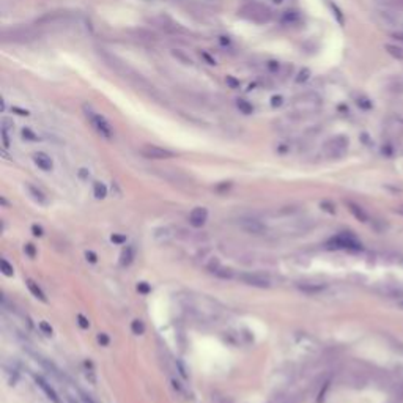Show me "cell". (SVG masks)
Wrapping results in <instances>:
<instances>
[{
	"label": "cell",
	"mask_w": 403,
	"mask_h": 403,
	"mask_svg": "<svg viewBox=\"0 0 403 403\" xmlns=\"http://www.w3.org/2000/svg\"><path fill=\"white\" fill-rule=\"evenodd\" d=\"M35 381H36V384L39 386V388H41V389L44 391V394L47 396V399H51L54 403H60V399H59V396H57V392H55V391L51 388V384H47V381L44 380V378H41V376H35Z\"/></svg>",
	"instance_id": "cell-13"
},
{
	"label": "cell",
	"mask_w": 403,
	"mask_h": 403,
	"mask_svg": "<svg viewBox=\"0 0 403 403\" xmlns=\"http://www.w3.org/2000/svg\"><path fill=\"white\" fill-rule=\"evenodd\" d=\"M239 18H243L249 22L254 24H267L271 21L272 13L269 10V6H267L265 3L260 2H247L238 10Z\"/></svg>",
	"instance_id": "cell-2"
},
{
	"label": "cell",
	"mask_w": 403,
	"mask_h": 403,
	"mask_svg": "<svg viewBox=\"0 0 403 403\" xmlns=\"http://www.w3.org/2000/svg\"><path fill=\"white\" fill-rule=\"evenodd\" d=\"M22 135H24V137H27L29 140H38V137H36L34 133H32L30 130H24V131H22Z\"/></svg>",
	"instance_id": "cell-30"
},
{
	"label": "cell",
	"mask_w": 403,
	"mask_h": 403,
	"mask_svg": "<svg viewBox=\"0 0 403 403\" xmlns=\"http://www.w3.org/2000/svg\"><path fill=\"white\" fill-rule=\"evenodd\" d=\"M0 267H2V272L5 274V276H8V277L13 276V272H14V271H13V267H11V265L8 263L5 259H2V262H0Z\"/></svg>",
	"instance_id": "cell-24"
},
{
	"label": "cell",
	"mask_w": 403,
	"mask_h": 403,
	"mask_svg": "<svg viewBox=\"0 0 403 403\" xmlns=\"http://www.w3.org/2000/svg\"><path fill=\"white\" fill-rule=\"evenodd\" d=\"M93 191H95V197L96 199H104V197H106V194H107L106 186H104L102 183H95Z\"/></svg>",
	"instance_id": "cell-22"
},
{
	"label": "cell",
	"mask_w": 403,
	"mask_h": 403,
	"mask_svg": "<svg viewBox=\"0 0 403 403\" xmlns=\"http://www.w3.org/2000/svg\"><path fill=\"white\" fill-rule=\"evenodd\" d=\"M272 2H274V3H282L284 0H272Z\"/></svg>",
	"instance_id": "cell-42"
},
{
	"label": "cell",
	"mask_w": 403,
	"mask_h": 403,
	"mask_svg": "<svg viewBox=\"0 0 403 403\" xmlns=\"http://www.w3.org/2000/svg\"><path fill=\"white\" fill-rule=\"evenodd\" d=\"M348 206H350V211L358 217L359 221H366L367 219V216L364 214V211H362L361 209V206H358V205H354V203H348Z\"/></svg>",
	"instance_id": "cell-21"
},
{
	"label": "cell",
	"mask_w": 403,
	"mask_h": 403,
	"mask_svg": "<svg viewBox=\"0 0 403 403\" xmlns=\"http://www.w3.org/2000/svg\"><path fill=\"white\" fill-rule=\"evenodd\" d=\"M131 329H133V333L137 334V336L143 334V331H145L143 321H142V320H134V321H133V325H131Z\"/></svg>",
	"instance_id": "cell-23"
},
{
	"label": "cell",
	"mask_w": 403,
	"mask_h": 403,
	"mask_svg": "<svg viewBox=\"0 0 403 403\" xmlns=\"http://www.w3.org/2000/svg\"><path fill=\"white\" fill-rule=\"evenodd\" d=\"M29 191L32 192V194H34L35 200H38V202H44V196H43V192H41V191H38L35 186H29Z\"/></svg>",
	"instance_id": "cell-26"
},
{
	"label": "cell",
	"mask_w": 403,
	"mask_h": 403,
	"mask_svg": "<svg viewBox=\"0 0 403 403\" xmlns=\"http://www.w3.org/2000/svg\"><path fill=\"white\" fill-rule=\"evenodd\" d=\"M77 320H79V325L82 326L84 329H87L88 326H90V321H88L84 315H77Z\"/></svg>",
	"instance_id": "cell-29"
},
{
	"label": "cell",
	"mask_w": 403,
	"mask_h": 403,
	"mask_svg": "<svg viewBox=\"0 0 403 403\" xmlns=\"http://www.w3.org/2000/svg\"><path fill=\"white\" fill-rule=\"evenodd\" d=\"M34 161H35V164L41 168V170H44V172H49V170H52V159L49 158L46 155V153H35L34 155Z\"/></svg>",
	"instance_id": "cell-14"
},
{
	"label": "cell",
	"mask_w": 403,
	"mask_h": 403,
	"mask_svg": "<svg viewBox=\"0 0 403 403\" xmlns=\"http://www.w3.org/2000/svg\"><path fill=\"white\" fill-rule=\"evenodd\" d=\"M238 279L244 284L251 285V287H259V288H268L271 285V282L268 277L262 276V274H252V272H243L239 274Z\"/></svg>",
	"instance_id": "cell-11"
},
{
	"label": "cell",
	"mask_w": 403,
	"mask_h": 403,
	"mask_svg": "<svg viewBox=\"0 0 403 403\" xmlns=\"http://www.w3.org/2000/svg\"><path fill=\"white\" fill-rule=\"evenodd\" d=\"M328 3H329V6H331V10L334 11L333 14L336 16V18H337V21L340 22V24H343V16H342V11L338 10V8H337V6H336V5H334L333 2H329V0H328Z\"/></svg>",
	"instance_id": "cell-25"
},
{
	"label": "cell",
	"mask_w": 403,
	"mask_h": 403,
	"mask_svg": "<svg viewBox=\"0 0 403 403\" xmlns=\"http://www.w3.org/2000/svg\"><path fill=\"white\" fill-rule=\"evenodd\" d=\"M84 114L88 122H90V125L93 126V130L100 135H102L104 139H112V137H114V130H112L110 123L101 114L95 112L90 106H84Z\"/></svg>",
	"instance_id": "cell-4"
},
{
	"label": "cell",
	"mask_w": 403,
	"mask_h": 403,
	"mask_svg": "<svg viewBox=\"0 0 403 403\" xmlns=\"http://www.w3.org/2000/svg\"><path fill=\"white\" fill-rule=\"evenodd\" d=\"M76 16L68 11H52L36 19V26H68L74 22Z\"/></svg>",
	"instance_id": "cell-5"
},
{
	"label": "cell",
	"mask_w": 403,
	"mask_h": 403,
	"mask_svg": "<svg viewBox=\"0 0 403 403\" xmlns=\"http://www.w3.org/2000/svg\"><path fill=\"white\" fill-rule=\"evenodd\" d=\"M112 241H115V243H123L125 238H123V236H115V235H114V236H112Z\"/></svg>",
	"instance_id": "cell-40"
},
{
	"label": "cell",
	"mask_w": 403,
	"mask_h": 403,
	"mask_svg": "<svg viewBox=\"0 0 403 403\" xmlns=\"http://www.w3.org/2000/svg\"><path fill=\"white\" fill-rule=\"evenodd\" d=\"M236 106H238V109L243 112L244 115H251L252 112H254V107H252V104L251 102H247V101H244V100H238L236 101Z\"/></svg>",
	"instance_id": "cell-19"
},
{
	"label": "cell",
	"mask_w": 403,
	"mask_h": 403,
	"mask_svg": "<svg viewBox=\"0 0 403 403\" xmlns=\"http://www.w3.org/2000/svg\"><path fill=\"white\" fill-rule=\"evenodd\" d=\"M206 219H208V211L203 206L194 208L189 214V224L192 225V227H197V229L202 227V225H205Z\"/></svg>",
	"instance_id": "cell-12"
},
{
	"label": "cell",
	"mask_w": 403,
	"mask_h": 403,
	"mask_svg": "<svg viewBox=\"0 0 403 403\" xmlns=\"http://www.w3.org/2000/svg\"><path fill=\"white\" fill-rule=\"evenodd\" d=\"M39 329L46 334V336H52V328L46 323V321H41V325H39Z\"/></svg>",
	"instance_id": "cell-28"
},
{
	"label": "cell",
	"mask_w": 403,
	"mask_h": 403,
	"mask_svg": "<svg viewBox=\"0 0 403 403\" xmlns=\"http://www.w3.org/2000/svg\"><path fill=\"white\" fill-rule=\"evenodd\" d=\"M140 153H142V156L148 158V159H170V158H175L173 151L163 148V147H158V145H145V147L140 148Z\"/></svg>",
	"instance_id": "cell-8"
},
{
	"label": "cell",
	"mask_w": 403,
	"mask_h": 403,
	"mask_svg": "<svg viewBox=\"0 0 403 403\" xmlns=\"http://www.w3.org/2000/svg\"><path fill=\"white\" fill-rule=\"evenodd\" d=\"M309 74H310V71H309V69H302V71H300V74H298V77H296V82H298V84L305 82V80L309 79Z\"/></svg>",
	"instance_id": "cell-27"
},
{
	"label": "cell",
	"mask_w": 403,
	"mask_h": 403,
	"mask_svg": "<svg viewBox=\"0 0 403 403\" xmlns=\"http://www.w3.org/2000/svg\"><path fill=\"white\" fill-rule=\"evenodd\" d=\"M27 287H29L30 292L34 293V296H35V298H38L39 301L46 302V296H44V293L41 292V288H39V287H38V285H36L35 282L32 280V279H29V280H27Z\"/></svg>",
	"instance_id": "cell-15"
},
{
	"label": "cell",
	"mask_w": 403,
	"mask_h": 403,
	"mask_svg": "<svg viewBox=\"0 0 403 403\" xmlns=\"http://www.w3.org/2000/svg\"><path fill=\"white\" fill-rule=\"evenodd\" d=\"M348 148V139L345 135H337L333 137L331 140H328L325 145V151L329 156H340Z\"/></svg>",
	"instance_id": "cell-7"
},
{
	"label": "cell",
	"mask_w": 403,
	"mask_h": 403,
	"mask_svg": "<svg viewBox=\"0 0 403 403\" xmlns=\"http://www.w3.org/2000/svg\"><path fill=\"white\" fill-rule=\"evenodd\" d=\"M69 403H76V402H74V400H72V399H69Z\"/></svg>",
	"instance_id": "cell-43"
},
{
	"label": "cell",
	"mask_w": 403,
	"mask_h": 403,
	"mask_svg": "<svg viewBox=\"0 0 403 403\" xmlns=\"http://www.w3.org/2000/svg\"><path fill=\"white\" fill-rule=\"evenodd\" d=\"M400 307H402V309H403V302H402V304H400Z\"/></svg>",
	"instance_id": "cell-44"
},
{
	"label": "cell",
	"mask_w": 403,
	"mask_h": 403,
	"mask_svg": "<svg viewBox=\"0 0 403 403\" xmlns=\"http://www.w3.org/2000/svg\"><path fill=\"white\" fill-rule=\"evenodd\" d=\"M26 252H27L30 257H35V247H34V244H27V246H26Z\"/></svg>",
	"instance_id": "cell-36"
},
{
	"label": "cell",
	"mask_w": 403,
	"mask_h": 403,
	"mask_svg": "<svg viewBox=\"0 0 403 403\" xmlns=\"http://www.w3.org/2000/svg\"><path fill=\"white\" fill-rule=\"evenodd\" d=\"M225 82H227V84H230V85H232L233 88H236V87H238V82H236V80L233 79V77H230V76H227V79H225Z\"/></svg>",
	"instance_id": "cell-37"
},
{
	"label": "cell",
	"mask_w": 403,
	"mask_h": 403,
	"mask_svg": "<svg viewBox=\"0 0 403 403\" xmlns=\"http://www.w3.org/2000/svg\"><path fill=\"white\" fill-rule=\"evenodd\" d=\"M2 137H3V147H5V148H8V147H10V140H8L6 130H2Z\"/></svg>",
	"instance_id": "cell-35"
},
{
	"label": "cell",
	"mask_w": 403,
	"mask_h": 403,
	"mask_svg": "<svg viewBox=\"0 0 403 403\" xmlns=\"http://www.w3.org/2000/svg\"><path fill=\"white\" fill-rule=\"evenodd\" d=\"M39 38V30L30 26H18L2 30L3 43H30Z\"/></svg>",
	"instance_id": "cell-3"
},
{
	"label": "cell",
	"mask_w": 403,
	"mask_h": 403,
	"mask_svg": "<svg viewBox=\"0 0 403 403\" xmlns=\"http://www.w3.org/2000/svg\"><path fill=\"white\" fill-rule=\"evenodd\" d=\"M98 342H100L101 345H109V337H107L106 334H100V336H98Z\"/></svg>",
	"instance_id": "cell-34"
},
{
	"label": "cell",
	"mask_w": 403,
	"mask_h": 403,
	"mask_svg": "<svg viewBox=\"0 0 403 403\" xmlns=\"http://www.w3.org/2000/svg\"><path fill=\"white\" fill-rule=\"evenodd\" d=\"M137 288H139V292H142V293H148L150 292V287L145 284V282H140V284L137 285Z\"/></svg>",
	"instance_id": "cell-33"
},
{
	"label": "cell",
	"mask_w": 403,
	"mask_h": 403,
	"mask_svg": "<svg viewBox=\"0 0 403 403\" xmlns=\"http://www.w3.org/2000/svg\"><path fill=\"white\" fill-rule=\"evenodd\" d=\"M238 225L246 233H251V235H262V233L267 230L265 224L260 222L259 219H255V217H241L238 221Z\"/></svg>",
	"instance_id": "cell-10"
},
{
	"label": "cell",
	"mask_w": 403,
	"mask_h": 403,
	"mask_svg": "<svg viewBox=\"0 0 403 403\" xmlns=\"http://www.w3.org/2000/svg\"><path fill=\"white\" fill-rule=\"evenodd\" d=\"M98 55H100V59L104 62V65H106L107 68H110L112 71L115 72V74H118L122 79H125L126 82H130L135 88V90L142 92L145 96H148V98L155 100L158 102L166 101L163 93H161L158 88L150 82V80L145 79L140 72H137L134 68H131L130 65H128L125 60L117 57L115 54L107 52L106 49H98Z\"/></svg>",
	"instance_id": "cell-1"
},
{
	"label": "cell",
	"mask_w": 403,
	"mask_h": 403,
	"mask_svg": "<svg viewBox=\"0 0 403 403\" xmlns=\"http://www.w3.org/2000/svg\"><path fill=\"white\" fill-rule=\"evenodd\" d=\"M32 230H34V235H36V236H41L43 235V229L41 227H36V225H34V227H32Z\"/></svg>",
	"instance_id": "cell-38"
},
{
	"label": "cell",
	"mask_w": 403,
	"mask_h": 403,
	"mask_svg": "<svg viewBox=\"0 0 403 403\" xmlns=\"http://www.w3.org/2000/svg\"><path fill=\"white\" fill-rule=\"evenodd\" d=\"M196 2L200 5V6H203V8H209V10H219V8L222 6V0H196Z\"/></svg>",
	"instance_id": "cell-16"
},
{
	"label": "cell",
	"mask_w": 403,
	"mask_h": 403,
	"mask_svg": "<svg viewBox=\"0 0 403 403\" xmlns=\"http://www.w3.org/2000/svg\"><path fill=\"white\" fill-rule=\"evenodd\" d=\"M87 260H88V262H92V263H95V262H96V255H95L93 252H87Z\"/></svg>",
	"instance_id": "cell-39"
},
{
	"label": "cell",
	"mask_w": 403,
	"mask_h": 403,
	"mask_svg": "<svg viewBox=\"0 0 403 403\" xmlns=\"http://www.w3.org/2000/svg\"><path fill=\"white\" fill-rule=\"evenodd\" d=\"M367 101H369L367 98H361V100H358V104L364 109H370V107H372V102H367Z\"/></svg>",
	"instance_id": "cell-31"
},
{
	"label": "cell",
	"mask_w": 403,
	"mask_h": 403,
	"mask_svg": "<svg viewBox=\"0 0 403 403\" xmlns=\"http://www.w3.org/2000/svg\"><path fill=\"white\" fill-rule=\"evenodd\" d=\"M172 54H173V57H176V59H178L180 62H183L184 65H191V67L194 65V60H192V59L189 57V55H186L184 52H181V51H176V49H175Z\"/></svg>",
	"instance_id": "cell-20"
},
{
	"label": "cell",
	"mask_w": 403,
	"mask_h": 403,
	"mask_svg": "<svg viewBox=\"0 0 403 403\" xmlns=\"http://www.w3.org/2000/svg\"><path fill=\"white\" fill-rule=\"evenodd\" d=\"M84 400H85V403H93V400H90L87 396H84Z\"/></svg>",
	"instance_id": "cell-41"
},
{
	"label": "cell",
	"mask_w": 403,
	"mask_h": 403,
	"mask_svg": "<svg viewBox=\"0 0 403 403\" xmlns=\"http://www.w3.org/2000/svg\"><path fill=\"white\" fill-rule=\"evenodd\" d=\"M384 49L388 51V54H391L394 59H399V60H403V49L399 46H394V44H386Z\"/></svg>",
	"instance_id": "cell-18"
},
{
	"label": "cell",
	"mask_w": 403,
	"mask_h": 403,
	"mask_svg": "<svg viewBox=\"0 0 403 403\" xmlns=\"http://www.w3.org/2000/svg\"><path fill=\"white\" fill-rule=\"evenodd\" d=\"M151 22L155 24L156 27H159L161 30L167 32V34H176V35L186 34V30H184L180 24L173 22L170 18H166V16H158V18H153Z\"/></svg>",
	"instance_id": "cell-9"
},
{
	"label": "cell",
	"mask_w": 403,
	"mask_h": 403,
	"mask_svg": "<svg viewBox=\"0 0 403 403\" xmlns=\"http://www.w3.org/2000/svg\"><path fill=\"white\" fill-rule=\"evenodd\" d=\"M282 101H284V98H282V96H274V98L271 100V104L274 107L276 106H282Z\"/></svg>",
	"instance_id": "cell-32"
},
{
	"label": "cell",
	"mask_w": 403,
	"mask_h": 403,
	"mask_svg": "<svg viewBox=\"0 0 403 403\" xmlns=\"http://www.w3.org/2000/svg\"><path fill=\"white\" fill-rule=\"evenodd\" d=\"M328 246L331 249H361V243L350 233H342V235L334 236Z\"/></svg>",
	"instance_id": "cell-6"
},
{
	"label": "cell",
	"mask_w": 403,
	"mask_h": 403,
	"mask_svg": "<svg viewBox=\"0 0 403 403\" xmlns=\"http://www.w3.org/2000/svg\"><path fill=\"white\" fill-rule=\"evenodd\" d=\"M134 260V249L131 246H128L123 254H122V265L123 267H128V265H131Z\"/></svg>",
	"instance_id": "cell-17"
}]
</instances>
